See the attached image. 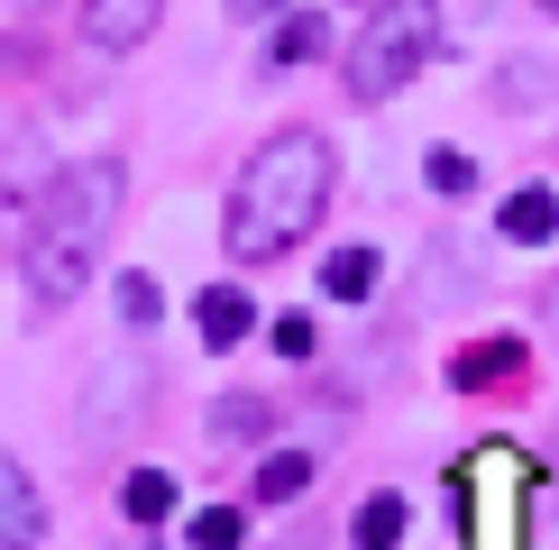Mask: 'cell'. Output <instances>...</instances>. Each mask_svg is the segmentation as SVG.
Masks as SVG:
<instances>
[{
    "label": "cell",
    "mask_w": 559,
    "mask_h": 550,
    "mask_svg": "<svg viewBox=\"0 0 559 550\" xmlns=\"http://www.w3.org/2000/svg\"><path fill=\"white\" fill-rule=\"evenodd\" d=\"M331 183H340V166H331V147L312 129L266 138L239 166V193H229V258L275 266L285 248H302L321 229V212H331Z\"/></svg>",
    "instance_id": "cell-1"
},
{
    "label": "cell",
    "mask_w": 559,
    "mask_h": 550,
    "mask_svg": "<svg viewBox=\"0 0 559 550\" xmlns=\"http://www.w3.org/2000/svg\"><path fill=\"white\" fill-rule=\"evenodd\" d=\"M120 193H129L120 156H83V166L56 175V193H46V212H37V239H28V294L46 312L74 303L92 285V258H102L110 220H120Z\"/></svg>",
    "instance_id": "cell-2"
},
{
    "label": "cell",
    "mask_w": 559,
    "mask_h": 550,
    "mask_svg": "<svg viewBox=\"0 0 559 550\" xmlns=\"http://www.w3.org/2000/svg\"><path fill=\"white\" fill-rule=\"evenodd\" d=\"M459 514H468V550H523V523H532L523 450H504V441L468 450V468H459Z\"/></svg>",
    "instance_id": "cell-3"
},
{
    "label": "cell",
    "mask_w": 559,
    "mask_h": 550,
    "mask_svg": "<svg viewBox=\"0 0 559 550\" xmlns=\"http://www.w3.org/2000/svg\"><path fill=\"white\" fill-rule=\"evenodd\" d=\"M423 56H431V19L423 10H377L358 28V46H348V101H385V92H404L413 74H423Z\"/></svg>",
    "instance_id": "cell-4"
},
{
    "label": "cell",
    "mask_w": 559,
    "mask_h": 550,
    "mask_svg": "<svg viewBox=\"0 0 559 550\" xmlns=\"http://www.w3.org/2000/svg\"><path fill=\"white\" fill-rule=\"evenodd\" d=\"M37 541H46V504L28 487V468L0 450V550H37Z\"/></svg>",
    "instance_id": "cell-5"
},
{
    "label": "cell",
    "mask_w": 559,
    "mask_h": 550,
    "mask_svg": "<svg viewBox=\"0 0 559 550\" xmlns=\"http://www.w3.org/2000/svg\"><path fill=\"white\" fill-rule=\"evenodd\" d=\"M193 331L212 339V349H239V339L258 331V303H248L239 285H202V294H193Z\"/></svg>",
    "instance_id": "cell-6"
},
{
    "label": "cell",
    "mask_w": 559,
    "mask_h": 550,
    "mask_svg": "<svg viewBox=\"0 0 559 550\" xmlns=\"http://www.w3.org/2000/svg\"><path fill=\"white\" fill-rule=\"evenodd\" d=\"M504 239H514V248H550L559 239V193H550V183L504 193Z\"/></svg>",
    "instance_id": "cell-7"
},
{
    "label": "cell",
    "mask_w": 559,
    "mask_h": 550,
    "mask_svg": "<svg viewBox=\"0 0 559 550\" xmlns=\"http://www.w3.org/2000/svg\"><path fill=\"white\" fill-rule=\"evenodd\" d=\"M147 28H156V0H92V10H83V37L92 46H138Z\"/></svg>",
    "instance_id": "cell-8"
},
{
    "label": "cell",
    "mask_w": 559,
    "mask_h": 550,
    "mask_svg": "<svg viewBox=\"0 0 559 550\" xmlns=\"http://www.w3.org/2000/svg\"><path fill=\"white\" fill-rule=\"evenodd\" d=\"M514 367H523V339H477V349L450 358V385H459V395H486V385L514 376Z\"/></svg>",
    "instance_id": "cell-9"
},
{
    "label": "cell",
    "mask_w": 559,
    "mask_h": 550,
    "mask_svg": "<svg viewBox=\"0 0 559 550\" xmlns=\"http://www.w3.org/2000/svg\"><path fill=\"white\" fill-rule=\"evenodd\" d=\"M321 294H331V303H367V294H377V248H331Z\"/></svg>",
    "instance_id": "cell-10"
},
{
    "label": "cell",
    "mask_w": 559,
    "mask_h": 550,
    "mask_svg": "<svg viewBox=\"0 0 559 550\" xmlns=\"http://www.w3.org/2000/svg\"><path fill=\"white\" fill-rule=\"evenodd\" d=\"M404 495H367L358 504V523H348V541H358V550H404Z\"/></svg>",
    "instance_id": "cell-11"
},
{
    "label": "cell",
    "mask_w": 559,
    "mask_h": 550,
    "mask_svg": "<svg viewBox=\"0 0 559 550\" xmlns=\"http://www.w3.org/2000/svg\"><path fill=\"white\" fill-rule=\"evenodd\" d=\"M120 514H129V523H166V514H175V477H166V468H129V477H120Z\"/></svg>",
    "instance_id": "cell-12"
},
{
    "label": "cell",
    "mask_w": 559,
    "mask_h": 550,
    "mask_svg": "<svg viewBox=\"0 0 559 550\" xmlns=\"http://www.w3.org/2000/svg\"><path fill=\"white\" fill-rule=\"evenodd\" d=\"M266 422H275V412H266L258 395H221V404H212V441H221V450H248Z\"/></svg>",
    "instance_id": "cell-13"
},
{
    "label": "cell",
    "mask_w": 559,
    "mask_h": 550,
    "mask_svg": "<svg viewBox=\"0 0 559 550\" xmlns=\"http://www.w3.org/2000/svg\"><path fill=\"white\" fill-rule=\"evenodd\" d=\"M183 541H193V550H239L248 541V514H239V504H202V514L183 523Z\"/></svg>",
    "instance_id": "cell-14"
},
{
    "label": "cell",
    "mask_w": 559,
    "mask_h": 550,
    "mask_svg": "<svg viewBox=\"0 0 559 550\" xmlns=\"http://www.w3.org/2000/svg\"><path fill=\"white\" fill-rule=\"evenodd\" d=\"M302 487H312V458H302V450H275L266 468H258V504H285Z\"/></svg>",
    "instance_id": "cell-15"
},
{
    "label": "cell",
    "mask_w": 559,
    "mask_h": 550,
    "mask_svg": "<svg viewBox=\"0 0 559 550\" xmlns=\"http://www.w3.org/2000/svg\"><path fill=\"white\" fill-rule=\"evenodd\" d=\"M156 312H166V294H156V275H120V321H129V331H147Z\"/></svg>",
    "instance_id": "cell-16"
},
{
    "label": "cell",
    "mask_w": 559,
    "mask_h": 550,
    "mask_svg": "<svg viewBox=\"0 0 559 550\" xmlns=\"http://www.w3.org/2000/svg\"><path fill=\"white\" fill-rule=\"evenodd\" d=\"M312 46H321V10H294V19H275V56H285V64H302Z\"/></svg>",
    "instance_id": "cell-17"
},
{
    "label": "cell",
    "mask_w": 559,
    "mask_h": 550,
    "mask_svg": "<svg viewBox=\"0 0 559 550\" xmlns=\"http://www.w3.org/2000/svg\"><path fill=\"white\" fill-rule=\"evenodd\" d=\"M266 339H275L285 358H312V312H275V321H266Z\"/></svg>",
    "instance_id": "cell-18"
},
{
    "label": "cell",
    "mask_w": 559,
    "mask_h": 550,
    "mask_svg": "<svg viewBox=\"0 0 559 550\" xmlns=\"http://www.w3.org/2000/svg\"><path fill=\"white\" fill-rule=\"evenodd\" d=\"M431 183H440V193H477V166L459 147H431Z\"/></svg>",
    "instance_id": "cell-19"
}]
</instances>
